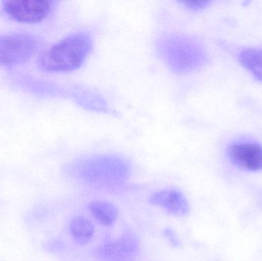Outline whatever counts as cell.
Wrapping results in <instances>:
<instances>
[{
    "label": "cell",
    "mask_w": 262,
    "mask_h": 261,
    "mask_svg": "<svg viewBox=\"0 0 262 261\" xmlns=\"http://www.w3.org/2000/svg\"><path fill=\"white\" fill-rule=\"evenodd\" d=\"M75 179L88 185L99 188L118 186L130 176V163L113 155L92 156L77 161L69 169Z\"/></svg>",
    "instance_id": "6da1fadb"
},
{
    "label": "cell",
    "mask_w": 262,
    "mask_h": 261,
    "mask_svg": "<svg viewBox=\"0 0 262 261\" xmlns=\"http://www.w3.org/2000/svg\"><path fill=\"white\" fill-rule=\"evenodd\" d=\"M157 47L162 59L176 73H190L209 60L201 41L186 35H168L159 41Z\"/></svg>",
    "instance_id": "7a4b0ae2"
},
{
    "label": "cell",
    "mask_w": 262,
    "mask_h": 261,
    "mask_svg": "<svg viewBox=\"0 0 262 261\" xmlns=\"http://www.w3.org/2000/svg\"><path fill=\"white\" fill-rule=\"evenodd\" d=\"M92 46L89 34H72L45 51L38 58V66L45 72H72L82 65Z\"/></svg>",
    "instance_id": "3957f363"
},
{
    "label": "cell",
    "mask_w": 262,
    "mask_h": 261,
    "mask_svg": "<svg viewBox=\"0 0 262 261\" xmlns=\"http://www.w3.org/2000/svg\"><path fill=\"white\" fill-rule=\"evenodd\" d=\"M37 42L27 34L0 35V65H18L26 62L37 50Z\"/></svg>",
    "instance_id": "277c9868"
},
{
    "label": "cell",
    "mask_w": 262,
    "mask_h": 261,
    "mask_svg": "<svg viewBox=\"0 0 262 261\" xmlns=\"http://www.w3.org/2000/svg\"><path fill=\"white\" fill-rule=\"evenodd\" d=\"M140 248L137 234L130 230H126L118 239L100 245L95 251V256L101 261H134Z\"/></svg>",
    "instance_id": "5b68a950"
},
{
    "label": "cell",
    "mask_w": 262,
    "mask_h": 261,
    "mask_svg": "<svg viewBox=\"0 0 262 261\" xmlns=\"http://www.w3.org/2000/svg\"><path fill=\"white\" fill-rule=\"evenodd\" d=\"M55 2L49 0L3 2L5 13L18 22L34 24L43 21L52 12Z\"/></svg>",
    "instance_id": "8992f818"
},
{
    "label": "cell",
    "mask_w": 262,
    "mask_h": 261,
    "mask_svg": "<svg viewBox=\"0 0 262 261\" xmlns=\"http://www.w3.org/2000/svg\"><path fill=\"white\" fill-rule=\"evenodd\" d=\"M229 160L249 171L262 170V145L249 140L232 143L227 148Z\"/></svg>",
    "instance_id": "52a82bcc"
},
{
    "label": "cell",
    "mask_w": 262,
    "mask_h": 261,
    "mask_svg": "<svg viewBox=\"0 0 262 261\" xmlns=\"http://www.w3.org/2000/svg\"><path fill=\"white\" fill-rule=\"evenodd\" d=\"M149 202L177 217H184L190 211L186 196L181 191L175 188H167L154 193L149 197Z\"/></svg>",
    "instance_id": "ba28073f"
},
{
    "label": "cell",
    "mask_w": 262,
    "mask_h": 261,
    "mask_svg": "<svg viewBox=\"0 0 262 261\" xmlns=\"http://www.w3.org/2000/svg\"><path fill=\"white\" fill-rule=\"evenodd\" d=\"M72 95L77 104L89 110L95 111L108 112L107 102L93 90L85 87H78L72 90Z\"/></svg>",
    "instance_id": "9c48e42d"
},
{
    "label": "cell",
    "mask_w": 262,
    "mask_h": 261,
    "mask_svg": "<svg viewBox=\"0 0 262 261\" xmlns=\"http://www.w3.org/2000/svg\"><path fill=\"white\" fill-rule=\"evenodd\" d=\"M91 214L95 220L105 227L112 226L118 219V208L114 204L106 201H93L89 205Z\"/></svg>",
    "instance_id": "30bf717a"
},
{
    "label": "cell",
    "mask_w": 262,
    "mask_h": 261,
    "mask_svg": "<svg viewBox=\"0 0 262 261\" xmlns=\"http://www.w3.org/2000/svg\"><path fill=\"white\" fill-rule=\"evenodd\" d=\"M95 232V225L92 221L82 216L72 219L70 224V233L74 240L83 245L89 243Z\"/></svg>",
    "instance_id": "8fae6325"
},
{
    "label": "cell",
    "mask_w": 262,
    "mask_h": 261,
    "mask_svg": "<svg viewBox=\"0 0 262 261\" xmlns=\"http://www.w3.org/2000/svg\"><path fill=\"white\" fill-rule=\"evenodd\" d=\"M242 65L262 83V48H251L238 55Z\"/></svg>",
    "instance_id": "7c38bea8"
},
{
    "label": "cell",
    "mask_w": 262,
    "mask_h": 261,
    "mask_svg": "<svg viewBox=\"0 0 262 261\" xmlns=\"http://www.w3.org/2000/svg\"><path fill=\"white\" fill-rule=\"evenodd\" d=\"M185 7L192 11H200L205 9L210 4V1H181L180 2Z\"/></svg>",
    "instance_id": "4fadbf2b"
},
{
    "label": "cell",
    "mask_w": 262,
    "mask_h": 261,
    "mask_svg": "<svg viewBox=\"0 0 262 261\" xmlns=\"http://www.w3.org/2000/svg\"><path fill=\"white\" fill-rule=\"evenodd\" d=\"M164 234L167 240L169 241V243L172 244V246H180V241H179L178 238L176 236L175 233L172 230L167 228V229L165 230Z\"/></svg>",
    "instance_id": "5bb4252c"
}]
</instances>
